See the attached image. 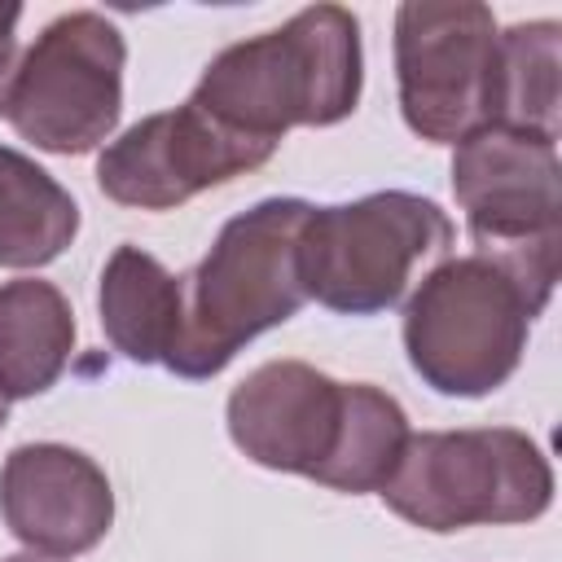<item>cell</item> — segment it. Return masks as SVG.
<instances>
[{
	"instance_id": "8",
	"label": "cell",
	"mask_w": 562,
	"mask_h": 562,
	"mask_svg": "<svg viewBox=\"0 0 562 562\" xmlns=\"http://www.w3.org/2000/svg\"><path fill=\"white\" fill-rule=\"evenodd\" d=\"M123 66L127 44L105 13H61L22 53L4 119L44 154H88L119 127Z\"/></svg>"
},
{
	"instance_id": "17",
	"label": "cell",
	"mask_w": 562,
	"mask_h": 562,
	"mask_svg": "<svg viewBox=\"0 0 562 562\" xmlns=\"http://www.w3.org/2000/svg\"><path fill=\"white\" fill-rule=\"evenodd\" d=\"M0 562H66V558H44V553H13V558H0Z\"/></svg>"
},
{
	"instance_id": "7",
	"label": "cell",
	"mask_w": 562,
	"mask_h": 562,
	"mask_svg": "<svg viewBox=\"0 0 562 562\" xmlns=\"http://www.w3.org/2000/svg\"><path fill=\"white\" fill-rule=\"evenodd\" d=\"M452 241L457 228L435 198L382 189L307 211L299 233V277L321 307L338 316H378L395 307L413 272L443 259Z\"/></svg>"
},
{
	"instance_id": "11",
	"label": "cell",
	"mask_w": 562,
	"mask_h": 562,
	"mask_svg": "<svg viewBox=\"0 0 562 562\" xmlns=\"http://www.w3.org/2000/svg\"><path fill=\"white\" fill-rule=\"evenodd\" d=\"M0 514L13 540L44 558L97 549L114 522L105 470L66 443H22L0 465Z\"/></svg>"
},
{
	"instance_id": "1",
	"label": "cell",
	"mask_w": 562,
	"mask_h": 562,
	"mask_svg": "<svg viewBox=\"0 0 562 562\" xmlns=\"http://www.w3.org/2000/svg\"><path fill=\"white\" fill-rule=\"evenodd\" d=\"M228 439L263 470L303 474L334 492H382L408 417L369 382H338L303 360H268L228 395Z\"/></svg>"
},
{
	"instance_id": "4",
	"label": "cell",
	"mask_w": 562,
	"mask_h": 562,
	"mask_svg": "<svg viewBox=\"0 0 562 562\" xmlns=\"http://www.w3.org/2000/svg\"><path fill=\"white\" fill-rule=\"evenodd\" d=\"M540 312L544 307L496 259L452 255L435 263L404 303L408 364L435 395L483 400L522 364Z\"/></svg>"
},
{
	"instance_id": "6",
	"label": "cell",
	"mask_w": 562,
	"mask_h": 562,
	"mask_svg": "<svg viewBox=\"0 0 562 562\" xmlns=\"http://www.w3.org/2000/svg\"><path fill=\"white\" fill-rule=\"evenodd\" d=\"M452 193L465 211L474 255L496 259L549 307L562 255V167L558 136L487 123L457 140Z\"/></svg>"
},
{
	"instance_id": "13",
	"label": "cell",
	"mask_w": 562,
	"mask_h": 562,
	"mask_svg": "<svg viewBox=\"0 0 562 562\" xmlns=\"http://www.w3.org/2000/svg\"><path fill=\"white\" fill-rule=\"evenodd\" d=\"M75 312L53 281L18 277L0 285V395H44L70 364Z\"/></svg>"
},
{
	"instance_id": "5",
	"label": "cell",
	"mask_w": 562,
	"mask_h": 562,
	"mask_svg": "<svg viewBox=\"0 0 562 562\" xmlns=\"http://www.w3.org/2000/svg\"><path fill=\"white\" fill-rule=\"evenodd\" d=\"M422 531L531 522L553 505V470L536 439L514 426L408 435L378 492Z\"/></svg>"
},
{
	"instance_id": "10",
	"label": "cell",
	"mask_w": 562,
	"mask_h": 562,
	"mask_svg": "<svg viewBox=\"0 0 562 562\" xmlns=\"http://www.w3.org/2000/svg\"><path fill=\"white\" fill-rule=\"evenodd\" d=\"M277 149L215 123L193 101L145 114L97 158V184L110 202L136 211H171L211 184H228L263 167Z\"/></svg>"
},
{
	"instance_id": "9",
	"label": "cell",
	"mask_w": 562,
	"mask_h": 562,
	"mask_svg": "<svg viewBox=\"0 0 562 562\" xmlns=\"http://www.w3.org/2000/svg\"><path fill=\"white\" fill-rule=\"evenodd\" d=\"M496 18L479 0H404L395 9V79L408 132L457 145L492 123Z\"/></svg>"
},
{
	"instance_id": "14",
	"label": "cell",
	"mask_w": 562,
	"mask_h": 562,
	"mask_svg": "<svg viewBox=\"0 0 562 562\" xmlns=\"http://www.w3.org/2000/svg\"><path fill=\"white\" fill-rule=\"evenodd\" d=\"M75 233V198L35 158L0 145V268H44Z\"/></svg>"
},
{
	"instance_id": "15",
	"label": "cell",
	"mask_w": 562,
	"mask_h": 562,
	"mask_svg": "<svg viewBox=\"0 0 562 562\" xmlns=\"http://www.w3.org/2000/svg\"><path fill=\"white\" fill-rule=\"evenodd\" d=\"M558 75H562V26L553 18L496 31L492 123L558 136V110H562Z\"/></svg>"
},
{
	"instance_id": "3",
	"label": "cell",
	"mask_w": 562,
	"mask_h": 562,
	"mask_svg": "<svg viewBox=\"0 0 562 562\" xmlns=\"http://www.w3.org/2000/svg\"><path fill=\"white\" fill-rule=\"evenodd\" d=\"M312 202L263 198L233 215L202 263L180 277V329L167 351V369L189 382H206L259 334L285 325L307 303L299 277V233Z\"/></svg>"
},
{
	"instance_id": "16",
	"label": "cell",
	"mask_w": 562,
	"mask_h": 562,
	"mask_svg": "<svg viewBox=\"0 0 562 562\" xmlns=\"http://www.w3.org/2000/svg\"><path fill=\"white\" fill-rule=\"evenodd\" d=\"M18 22H22V4H0V114H4L18 61H22L18 57Z\"/></svg>"
},
{
	"instance_id": "2",
	"label": "cell",
	"mask_w": 562,
	"mask_h": 562,
	"mask_svg": "<svg viewBox=\"0 0 562 562\" xmlns=\"http://www.w3.org/2000/svg\"><path fill=\"white\" fill-rule=\"evenodd\" d=\"M360 83L364 53L356 13L312 4L277 31L215 53L189 101L228 132L277 149L290 127L342 123L360 101Z\"/></svg>"
},
{
	"instance_id": "12",
	"label": "cell",
	"mask_w": 562,
	"mask_h": 562,
	"mask_svg": "<svg viewBox=\"0 0 562 562\" xmlns=\"http://www.w3.org/2000/svg\"><path fill=\"white\" fill-rule=\"evenodd\" d=\"M184 281L171 277L149 250L123 241L101 268V329L132 364H162L180 329Z\"/></svg>"
},
{
	"instance_id": "18",
	"label": "cell",
	"mask_w": 562,
	"mask_h": 562,
	"mask_svg": "<svg viewBox=\"0 0 562 562\" xmlns=\"http://www.w3.org/2000/svg\"><path fill=\"white\" fill-rule=\"evenodd\" d=\"M4 422H9V400L0 395V430H4Z\"/></svg>"
}]
</instances>
